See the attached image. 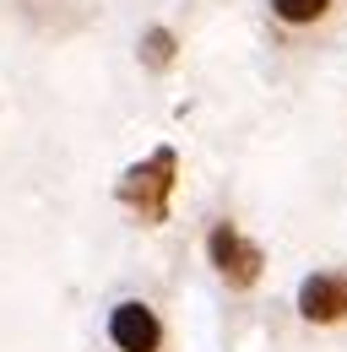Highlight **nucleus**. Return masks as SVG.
<instances>
[{"instance_id":"1","label":"nucleus","mask_w":347,"mask_h":352,"mask_svg":"<svg viewBox=\"0 0 347 352\" xmlns=\"http://www.w3.org/2000/svg\"><path fill=\"white\" fill-rule=\"evenodd\" d=\"M174 174H179L174 146H158L152 157H141L136 168L120 174L114 195H120V206H130L141 222H163L169 217V195H174Z\"/></svg>"},{"instance_id":"2","label":"nucleus","mask_w":347,"mask_h":352,"mask_svg":"<svg viewBox=\"0 0 347 352\" xmlns=\"http://www.w3.org/2000/svg\"><path fill=\"white\" fill-rule=\"evenodd\" d=\"M207 255H212L217 276H222L228 287H255V282H260V265H266L260 244H250L233 222H217L212 233H207Z\"/></svg>"},{"instance_id":"3","label":"nucleus","mask_w":347,"mask_h":352,"mask_svg":"<svg viewBox=\"0 0 347 352\" xmlns=\"http://www.w3.org/2000/svg\"><path fill=\"white\" fill-rule=\"evenodd\" d=\"M109 342L120 352H158L163 347V320L152 314V304L125 298V304L109 309Z\"/></svg>"},{"instance_id":"4","label":"nucleus","mask_w":347,"mask_h":352,"mask_svg":"<svg viewBox=\"0 0 347 352\" xmlns=\"http://www.w3.org/2000/svg\"><path fill=\"white\" fill-rule=\"evenodd\" d=\"M299 314L309 325H337L347 320V276L337 271H315L299 282Z\"/></svg>"},{"instance_id":"5","label":"nucleus","mask_w":347,"mask_h":352,"mask_svg":"<svg viewBox=\"0 0 347 352\" xmlns=\"http://www.w3.org/2000/svg\"><path fill=\"white\" fill-rule=\"evenodd\" d=\"M271 11H277V22H288V28H309V22H320V16L331 11V0H271Z\"/></svg>"},{"instance_id":"6","label":"nucleus","mask_w":347,"mask_h":352,"mask_svg":"<svg viewBox=\"0 0 347 352\" xmlns=\"http://www.w3.org/2000/svg\"><path fill=\"white\" fill-rule=\"evenodd\" d=\"M174 33L169 28H147L141 33V65H152V71H163V65H174Z\"/></svg>"}]
</instances>
